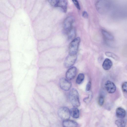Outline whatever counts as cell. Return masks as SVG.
<instances>
[{"label": "cell", "mask_w": 127, "mask_h": 127, "mask_svg": "<svg viewBox=\"0 0 127 127\" xmlns=\"http://www.w3.org/2000/svg\"><path fill=\"white\" fill-rule=\"evenodd\" d=\"M69 98L71 103L74 107H77L80 105L79 94L76 89L73 88L70 90Z\"/></svg>", "instance_id": "cell-1"}, {"label": "cell", "mask_w": 127, "mask_h": 127, "mask_svg": "<svg viewBox=\"0 0 127 127\" xmlns=\"http://www.w3.org/2000/svg\"><path fill=\"white\" fill-rule=\"evenodd\" d=\"M80 41V38L79 37H77L73 39L71 42L69 48V54H76L78 51Z\"/></svg>", "instance_id": "cell-2"}, {"label": "cell", "mask_w": 127, "mask_h": 127, "mask_svg": "<svg viewBox=\"0 0 127 127\" xmlns=\"http://www.w3.org/2000/svg\"><path fill=\"white\" fill-rule=\"evenodd\" d=\"M58 114L59 117L63 121L69 119L70 115V110L68 108L64 106L61 107L59 109Z\"/></svg>", "instance_id": "cell-3"}, {"label": "cell", "mask_w": 127, "mask_h": 127, "mask_svg": "<svg viewBox=\"0 0 127 127\" xmlns=\"http://www.w3.org/2000/svg\"><path fill=\"white\" fill-rule=\"evenodd\" d=\"M77 55L69 54L66 57L64 61V65L65 67L68 68L72 66L76 62L77 59Z\"/></svg>", "instance_id": "cell-4"}, {"label": "cell", "mask_w": 127, "mask_h": 127, "mask_svg": "<svg viewBox=\"0 0 127 127\" xmlns=\"http://www.w3.org/2000/svg\"><path fill=\"white\" fill-rule=\"evenodd\" d=\"M74 21V18L72 16H69L66 18L63 24L64 28L65 31L68 32L71 30Z\"/></svg>", "instance_id": "cell-5"}, {"label": "cell", "mask_w": 127, "mask_h": 127, "mask_svg": "<svg viewBox=\"0 0 127 127\" xmlns=\"http://www.w3.org/2000/svg\"><path fill=\"white\" fill-rule=\"evenodd\" d=\"M59 85L62 89L65 91H68L71 87L72 84L68 79L62 78L60 80Z\"/></svg>", "instance_id": "cell-6"}, {"label": "cell", "mask_w": 127, "mask_h": 127, "mask_svg": "<svg viewBox=\"0 0 127 127\" xmlns=\"http://www.w3.org/2000/svg\"><path fill=\"white\" fill-rule=\"evenodd\" d=\"M104 86L107 91L109 93H113L116 91V87L115 85L110 81L108 80L106 82Z\"/></svg>", "instance_id": "cell-7"}, {"label": "cell", "mask_w": 127, "mask_h": 127, "mask_svg": "<svg viewBox=\"0 0 127 127\" xmlns=\"http://www.w3.org/2000/svg\"><path fill=\"white\" fill-rule=\"evenodd\" d=\"M77 73V68L74 66L71 67L66 71V77L67 79L71 80L75 77Z\"/></svg>", "instance_id": "cell-8"}, {"label": "cell", "mask_w": 127, "mask_h": 127, "mask_svg": "<svg viewBox=\"0 0 127 127\" xmlns=\"http://www.w3.org/2000/svg\"><path fill=\"white\" fill-rule=\"evenodd\" d=\"M62 125L63 127H77L78 126L76 122L69 119L64 120Z\"/></svg>", "instance_id": "cell-9"}, {"label": "cell", "mask_w": 127, "mask_h": 127, "mask_svg": "<svg viewBox=\"0 0 127 127\" xmlns=\"http://www.w3.org/2000/svg\"><path fill=\"white\" fill-rule=\"evenodd\" d=\"M67 1L65 0H57L55 7H59L61 8L64 12L67 10Z\"/></svg>", "instance_id": "cell-10"}, {"label": "cell", "mask_w": 127, "mask_h": 127, "mask_svg": "<svg viewBox=\"0 0 127 127\" xmlns=\"http://www.w3.org/2000/svg\"><path fill=\"white\" fill-rule=\"evenodd\" d=\"M126 115V112L125 110L121 107L117 108L116 110V115L117 117L119 118H124Z\"/></svg>", "instance_id": "cell-11"}, {"label": "cell", "mask_w": 127, "mask_h": 127, "mask_svg": "<svg viewBox=\"0 0 127 127\" xmlns=\"http://www.w3.org/2000/svg\"><path fill=\"white\" fill-rule=\"evenodd\" d=\"M112 65V63L111 60L108 58H106L102 64L103 68L105 70L110 69Z\"/></svg>", "instance_id": "cell-12"}, {"label": "cell", "mask_w": 127, "mask_h": 127, "mask_svg": "<svg viewBox=\"0 0 127 127\" xmlns=\"http://www.w3.org/2000/svg\"><path fill=\"white\" fill-rule=\"evenodd\" d=\"M70 111V115L72 117L75 118H77L79 117V111L77 108L74 107L71 108Z\"/></svg>", "instance_id": "cell-13"}, {"label": "cell", "mask_w": 127, "mask_h": 127, "mask_svg": "<svg viewBox=\"0 0 127 127\" xmlns=\"http://www.w3.org/2000/svg\"><path fill=\"white\" fill-rule=\"evenodd\" d=\"M102 32L103 36L105 39L109 40H112L113 39V36L107 32L102 30Z\"/></svg>", "instance_id": "cell-14"}, {"label": "cell", "mask_w": 127, "mask_h": 127, "mask_svg": "<svg viewBox=\"0 0 127 127\" xmlns=\"http://www.w3.org/2000/svg\"><path fill=\"white\" fill-rule=\"evenodd\" d=\"M115 123L118 127H125L126 121L124 119H121L116 120Z\"/></svg>", "instance_id": "cell-15"}, {"label": "cell", "mask_w": 127, "mask_h": 127, "mask_svg": "<svg viewBox=\"0 0 127 127\" xmlns=\"http://www.w3.org/2000/svg\"><path fill=\"white\" fill-rule=\"evenodd\" d=\"M84 75L83 73H79L76 79V83L78 84H81L84 80Z\"/></svg>", "instance_id": "cell-16"}, {"label": "cell", "mask_w": 127, "mask_h": 127, "mask_svg": "<svg viewBox=\"0 0 127 127\" xmlns=\"http://www.w3.org/2000/svg\"><path fill=\"white\" fill-rule=\"evenodd\" d=\"M105 54L107 57L112 58L116 60H119V57L115 54L110 52H106Z\"/></svg>", "instance_id": "cell-17"}, {"label": "cell", "mask_w": 127, "mask_h": 127, "mask_svg": "<svg viewBox=\"0 0 127 127\" xmlns=\"http://www.w3.org/2000/svg\"><path fill=\"white\" fill-rule=\"evenodd\" d=\"M68 37L69 39H73L75 37V30L72 28L68 32Z\"/></svg>", "instance_id": "cell-18"}, {"label": "cell", "mask_w": 127, "mask_h": 127, "mask_svg": "<svg viewBox=\"0 0 127 127\" xmlns=\"http://www.w3.org/2000/svg\"><path fill=\"white\" fill-rule=\"evenodd\" d=\"M92 92H90L88 97L84 98L83 99V101L86 103H88L91 101L92 99Z\"/></svg>", "instance_id": "cell-19"}, {"label": "cell", "mask_w": 127, "mask_h": 127, "mask_svg": "<svg viewBox=\"0 0 127 127\" xmlns=\"http://www.w3.org/2000/svg\"><path fill=\"white\" fill-rule=\"evenodd\" d=\"M121 88L123 92L127 93V82H125L123 83Z\"/></svg>", "instance_id": "cell-20"}, {"label": "cell", "mask_w": 127, "mask_h": 127, "mask_svg": "<svg viewBox=\"0 0 127 127\" xmlns=\"http://www.w3.org/2000/svg\"><path fill=\"white\" fill-rule=\"evenodd\" d=\"M104 101L103 96L102 95H100L98 99V102L99 105L100 106L102 105L104 103Z\"/></svg>", "instance_id": "cell-21"}, {"label": "cell", "mask_w": 127, "mask_h": 127, "mask_svg": "<svg viewBox=\"0 0 127 127\" xmlns=\"http://www.w3.org/2000/svg\"><path fill=\"white\" fill-rule=\"evenodd\" d=\"M91 83L90 81H89L87 83L86 87V90L87 91H89L91 89Z\"/></svg>", "instance_id": "cell-22"}, {"label": "cell", "mask_w": 127, "mask_h": 127, "mask_svg": "<svg viewBox=\"0 0 127 127\" xmlns=\"http://www.w3.org/2000/svg\"><path fill=\"white\" fill-rule=\"evenodd\" d=\"M72 1H73L76 7L78 9L80 10V7L78 1L77 0H73Z\"/></svg>", "instance_id": "cell-23"}, {"label": "cell", "mask_w": 127, "mask_h": 127, "mask_svg": "<svg viewBox=\"0 0 127 127\" xmlns=\"http://www.w3.org/2000/svg\"><path fill=\"white\" fill-rule=\"evenodd\" d=\"M82 16L84 18H87L88 17V15L87 12L84 11L83 12L82 14Z\"/></svg>", "instance_id": "cell-24"}]
</instances>
